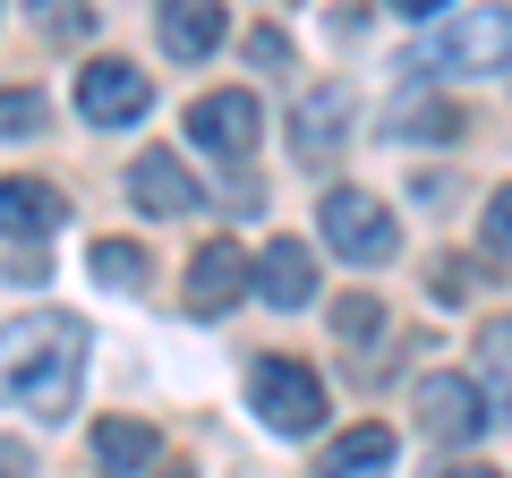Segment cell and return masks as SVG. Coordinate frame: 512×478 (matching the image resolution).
Instances as JSON below:
<instances>
[{"instance_id": "obj_1", "label": "cell", "mask_w": 512, "mask_h": 478, "mask_svg": "<svg viewBox=\"0 0 512 478\" xmlns=\"http://www.w3.org/2000/svg\"><path fill=\"white\" fill-rule=\"evenodd\" d=\"M77 385H86V325L69 308H35L18 325H0V410L69 419Z\"/></svg>"}, {"instance_id": "obj_2", "label": "cell", "mask_w": 512, "mask_h": 478, "mask_svg": "<svg viewBox=\"0 0 512 478\" xmlns=\"http://www.w3.org/2000/svg\"><path fill=\"white\" fill-rule=\"evenodd\" d=\"M419 69H444V77L512 69V9H453V18L419 43Z\"/></svg>"}, {"instance_id": "obj_3", "label": "cell", "mask_w": 512, "mask_h": 478, "mask_svg": "<svg viewBox=\"0 0 512 478\" xmlns=\"http://www.w3.org/2000/svg\"><path fill=\"white\" fill-rule=\"evenodd\" d=\"M248 402H256V419L274 427V436H316L325 427V385H316L299 359H248Z\"/></svg>"}, {"instance_id": "obj_4", "label": "cell", "mask_w": 512, "mask_h": 478, "mask_svg": "<svg viewBox=\"0 0 512 478\" xmlns=\"http://www.w3.org/2000/svg\"><path fill=\"white\" fill-rule=\"evenodd\" d=\"M316 222H325V248H333V257H350V265H393V248H402L393 214H384L367 188H333Z\"/></svg>"}, {"instance_id": "obj_5", "label": "cell", "mask_w": 512, "mask_h": 478, "mask_svg": "<svg viewBox=\"0 0 512 478\" xmlns=\"http://www.w3.org/2000/svg\"><path fill=\"white\" fill-rule=\"evenodd\" d=\"M146 103H154V77L137 69V60H94V69H77V111H86L94 129L146 120Z\"/></svg>"}, {"instance_id": "obj_6", "label": "cell", "mask_w": 512, "mask_h": 478, "mask_svg": "<svg viewBox=\"0 0 512 478\" xmlns=\"http://www.w3.org/2000/svg\"><path fill=\"white\" fill-rule=\"evenodd\" d=\"M256 129H265V111H256V94H205L197 111H188V137H197L205 154H222V163H248Z\"/></svg>"}, {"instance_id": "obj_7", "label": "cell", "mask_w": 512, "mask_h": 478, "mask_svg": "<svg viewBox=\"0 0 512 478\" xmlns=\"http://www.w3.org/2000/svg\"><path fill=\"white\" fill-rule=\"evenodd\" d=\"M419 419L436 444H478L487 436V393L470 385V376H427L419 385Z\"/></svg>"}, {"instance_id": "obj_8", "label": "cell", "mask_w": 512, "mask_h": 478, "mask_svg": "<svg viewBox=\"0 0 512 478\" xmlns=\"http://www.w3.org/2000/svg\"><path fill=\"white\" fill-rule=\"evenodd\" d=\"M376 137H393V146H444V137H461V111L436 86H402L376 111Z\"/></svg>"}, {"instance_id": "obj_9", "label": "cell", "mask_w": 512, "mask_h": 478, "mask_svg": "<svg viewBox=\"0 0 512 478\" xmlns=\"http://www.w3.org/2000/svg\"><path fill=\"white\" fill-rule=\"evenodd\" d=\"M256 282V265L239 257V239H214V248H197V265H188V282H180V299H188V316H222L239 291Z\"/></svg>"}, {"instance_id": "obj_10", "label": "cell", "mask_w": 512, "mask_h": 478, "mask_svg": "<svg viewBox=\"0 0 512 478\" xmlns=\"http://www.w3.org/2000/svg\"><path fill=\"white\" fill-rule=\"evenodd\" d=\"M350 111H359V94H350L342 77H325V86H316L308 103L291 111V137H299V163H333V154H342V129H350Z\"/></svg>"}, {"instance_id": "obj_11", "label": "cell", "mask_w": 512, "mask_h": 478, "mask_svg": "<svg viewBox=\"0 0 512 478\" xmlns=\"http://www.w3.org/2000/svg\"><path fill=\"white\" fill-rule=\"evenodd\" d=\"M60 222H69V197H60L52 180H0V239H52Z\"/></svg>"}, {"instance_id": "obj_12", "label": "cell", "mask_w": 512, "mask_h": 478, "mask_svg": "<svg viewBox=\"0 0 512 478\" xmlns=\"http://www.w3.org/2000/svg\"><path fill=\"white\" fill-rule=\"evenodd\" d=\"M128 188H137V205L163 214V222H180V214H197V205H205V188L188 180V163H171V154H137Z\"/></svg>"}, {"instance_id": "obj_13", "label": "cell", "mask_w": 512, "mask_h": 478, "mask_svg": "<svg viewBox=\"0 0 512 478\" xmlns=\"http://www.w3.org/2000/svg\"><path fill=\"white\" fill-rule=\"evenodd\" d=\"M393 453H402V436L367 419V427H350V436H333V444H325L316 478H384V470H393Z\"/></svg>"}, {"instance_id": "obj_14", "label": "cell", "mask_w": 512, "mask_h": 478, "mask_svg": "<svg viewBox=\"0 0 512 478\" xmlns=\"http://www.w3.org/2000/svg\"><path fill=\"white\" fill-rule=\"evenodd\" d=\"M256 291L274 299V308H308V299H316V257H308V239H274V248L256 257Z\"/></svg>"}, {"instance_id": "obj_15", "label": "cell", "mask_w": 512, "mask_h": 478, "mask_svg": "<svg viewBox=\"0 0 512 478\" xmlns=\"http://www.w3.org/2000/svg\"><path fill=\"white\" fill-rule=\"evenodd\" d=\"M171 60H205L222 43V0H163V18H154Z\"/></svg>"}, {"instance_id": "obj_16", "label": "cell", "mask_w": 512, "mask_h": 478, "mask_svg": "<svg viewBox=\"0 0 512 478\" xmlns=\"http://www.w3.org/2000/svg\"><path fill=\"white\" fill-rule=\"evenodd\" d=\"M154 461V427L146 419H103L94 427V470L103 478H128V470H146Z\"/></svg>"}, {"instance_id": "obj_17", "label": "cell", "mask_w": 512, "mask_h": 478, "mask_svg": "<svg viewBox=\"0 0 512 478\" xmlns=\"http://www.w3.org/2000/svg\"><path fill=\"white\" fill-rule=\"evenodd\" d=\"M86 265H94V282H111V291H137V282H146V248H137V239H94Z\"/></svg>"}, {"instance_id": "obj_18", "label": "cell", "mask_w": 512, "mask_h": 478, "mask_svg": "<svg viewBox=\"0 0 512 478\" xmlns=\"http://www.w3.org/2000/svg\"><path fill=\"white\" fill-rule=\"evenodd\" d=\"M52 129V103L26 86H0V137H43Z\"/></svg>"}, {"instance_id": "obj_19", "label": "cell", "mask_w": 512, "mask_h": 478, "mask_svg": "<svg viewBox=\"0 0 512 478\" xmlns=\"http://www.w3.org/2000/svg\"><path fill=\"white\" fill-rule=\"evenodd\" d=\"M26 9H35V26H43L52 43H77V35L94 26V9H86V0H26Z\"/></svg>"}, {"instance_id": "obj_20", "label": "cell", "mask_w": 512, "mask_h": 478, "mask_svg": "<svg viewBox=\"0 0 512 478\" xmlns=\"http://www.w3.org/2000/svg\"><path fill=\"white\" fill-rule=\"evenodd\" d=\"M427 291H436V308H461V299L478 291V265H470V257H436V274H427Z\"/></svg>"}, {"instance_id": "obj_21", "label": "cell", "mask_w": 512, "mask_h": 478, "mask_svg": "<svg viewBox=\"0 0 512 478\" xmlns=\"http://www.w3.org/2000/svg\"><path fill=\"white\" fill-rule=\"evenodd\" d=\"M487 248H512V188L487 197Z\"/></svg>"}, {"instance_id": "obj_22", "label": "cell", "mask_w": 512, "mask_h": 478, "mask_svg": "<svg viewBox=\"0 0 512 478\" xmlns=\"http://www.w3.org/2000/svg\"><path fill=\"white\" fill-rule=\"evenodd\" d=\"M342 333H384V308H376V299H350V308H342Z\"/></svg>"}, {"instance_id": "obj_23", "label": "cell", "mask_w": 512, "mask_h": 478, "mask_svg": "<svg viewBox=\"0 0 512 478\" xmlns=\"http://www.w3.org/2000/svg\"><path fill=\"white\" fill-rule=\"evenodd\" d=\"M248 52L265 60V69H282V60H291V43H282V35H248Z\"/></svg>"}, {"instance_id": "obj_24", "label": "cell", "mask_w": 512, "mask_h": 478, "mask_svg": "<svg viewBox=\"0 0 512 478\" xmlns=\"http://www.w3.org/2000/svg\"><path fill=\"white\" fill-rule=\"evenodd\" d=\"M402 18H436V9H453V0H393Z\"/></svg>"}, {"instance_id": "obj_25", "label": "cell", "mask_w": 512, "mask_h": 478, "mask_svg": "<svg viewBox=\"0 0 512 478\" xmlns=\"http://www.w3.org/2000/svg\"><path fill=\"white\" fill-rule=\"evenodd\" d=\"M444 478H495V470H444Z\"/></svg>"}, {"instance_id": "obj_26", "label": "cell", "mask_w": 512, "mask_h": 478, "mask_svg": "<svg viewBox=\"0 0 512 478\" xmlns=\"http://www.w3.org/2000/svg\"><path fill=\"white\" fill-rule=\"evenodd\" d=\"M171 478H188V470H171Z\"/></svg>"}]
</instances>
